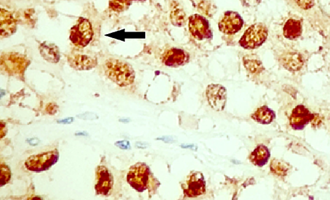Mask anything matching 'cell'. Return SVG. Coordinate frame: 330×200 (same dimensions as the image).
<instances>
[{"mask_svg":"<svg viewBox=\"0 0 330 200\" xmlns=\"http://www.w3.org/2000/svg\"><path fill=\"white\" fill-rule=\"evenodd\" d=\"M58 105L55 103H50L47 105L46 107V111H47L48 114L49 115H55L58 111Z\"/></svg>","mask_w":330,"mask_h":200,"instance_id":"4316f807","label":"cell"},{"mask_svg":"<svg viewBox=\"0 0 330 200\" xmlns=\"http://www.w3.org/2000/svg\"><path fill=\"white\" fill-rule=\"evenodd\" d=\"M171 22L175 26H182L186 23V14L180 8L174 9L170 14Z\"/></svg>","mask_w":330,"mask_h":200,"instance_id":"7402d4cb","label":"cell"},{"mask_svg":"<svg viewBox=\"0 0 330 200\" xmlns=\"http://www.w3.org/2000/svg\"><path fill=\"white\" fill-rule=\"evenodd\" d=\"M28 143L30 144V145L35 146L37 145L38 143H40L39 139L38 138H31V139L28 140Z\"/></svg>","mask_w":330,"mask_h":200,"instance_id":"4dcf8cb0","label":"cell"},{"mask_svg":"<svg viewBox=\"0 0 330 200\" xmlns=\"http://www.w3.org/2000/svg\"><path fill=\"white\" fill-rule=\"evenodd\" d=\"M73 121V118H67L63 119V120L58 121V122L63 123H72Z\"/></svg>","mask_w":330,"mask_h":200,"instance_id":"1f68e13d","label":"cell"},{"mask_svg":"<svg viewBox=\"0 0 330 200\" xmlns=\"http://www.w3.org/2000/svg\"><path fill=\"white\" fill-rule=\"evenodd\" d=\"M189 30L193 37L197 40L210 39L212 37L210 25L204 17L198 14L191 15L189 18Z\"/></svg>","mask_w":330,"mask_h":200,"instance_id":"8992f818","label":"cell"},{"mask_svg":"<svg viewBox=\"0 0 330 200\" xmlns=\"http://www.w3.org/2000/svg\"><path fill=\"white\" fill-rule=\"evenodd\" d=\"M281 63L287 70L297 71L304 65V60L298 53H289L282 57Z\"/></svg>","mask_w":330,"mask_h":200,"instance_id":"2e32d148","label":"cell"},{"mask_svg":"<svg viewBox=\"0 0 330 200\" xmlns=\"http://www.w3.org/2000/svg\"><path fill=\"white\" fill-rule=\"evenodd\" d=\"M268 30L262 23H257L249 27L240 40L239 44L243 49L252 50L262 46L266 41Z\"/></svg>","mask_w":330,"mask_h":200,"instance_id":"3957f363","label":"cell"},{"mask_svg":"<svg viewBox=\"0 0 330 200\" xmlns=\"http://www.w3.org/2000/svg\"><path fill=\"white\" fill-rule=\"evenodd\" d=\"M270 170L277 176H285L288 172V167L281 161L273 159L270 163Z\"/></svg>","mask_w":330,"mask_h":200,"instance_id":"603a6c76","label":"cell"},{"mask_svg":"<svg viewBox=\"0 0 330 200\" xmlns=\"http://www.w3.org/2000/svg\"><path fill=\"white\" fill-rule=\"evenodd\" d=\"M243 20L241 15L235 11H228L224 13L218 27L220 32L226 35H233L241 30Z\"/></svg>","mask_w":330,"mask_h":200,"instance_id":"ba28073f","label":"cell"},{"mask_svg":"<svg viewBox=\"0 0 330 200\" xmlns=\"http://www.w3.org/2000/svg\"><path fill=\"white\" fill-rule=\"evenodd\" d=\"M206 96L209 105L214 110H223L226 102V90L223 86L210 84L207 88Z\"/></svg>","mask_w":330,"mask_h":200,"instance_id":"9c48e42d","label":"cell"},{"mask_svg":"<svg viewBox=\"0 0 330 200\" xmlns=\"http://www.w3.org/2000/svg\"><path fill=\"white\" fill-rule=\"evenodd\" d=\"M1 36L7 37L11 35L16 29V22L12 15L4 9H1Z\"/></svg>","mask_w":330,"mask_h":200,"instance_id":"9a60e30c","label":"cell"},{"mask_svg":"<svg viewBox=\"0 0 330 200\" xmlns=\"http://www.w3.org/2000/svg\"><path fill=\"white\" fill-rule=\"evenodd\" d=\"M293 1L297 6L304 9H310L314 5V0H293Z\"/></svg>","mask_w":330,"mask_h":200,"instance_id":"484cf974","label":"cell"},{"mask_svg":"<svg viewBox=\"0 0 330 200\" xmlns=\"http://www.w3.org/2000/svg\"><path fill=\"white\" fill-rule=\"evenodd\" d=\"M78 117L82 119H90V120H93V119H98V116L95 113H84V114H81L77 115Z\"/></svg>","mask_w":330,"mask_h":200,"instance_id":"f546056e","label":"cell"},{"mask_svg":"<svg viewBox=\"0 0 330 200\" xmlns=\"http://www.w3.org/2000/svg\"><path fill=\"white\" fill-rule=\"evenodd\" d=\"M242 4L245 7H255L260 4L262 0H241Z\"/></svg>","mask_w":330,"mask_h":200,"instance_id":"83f0119b","label":"cell"},{"mask_svg":"<svg viewBox=\"0 0 330 200\" xmlns=\"http://www.w3.org/2000/svg\"><path fill=\"white\" fill-rule=\"evenodd\" d=\"M105 74L115 83L120 86L130 85L135 80L133 69L128 63L115 59L107 60L104 65Z\"/></svg>","mask_w":330,"mask_h":200,"instance_id":"6da1fadb","label":"cell"},{"mask_svg":"<svg viewBox=\"0 0 330 200\" xmlns=\"http://www.w3.org/2000/svg\"><path fill=\"white\" fill-rule=\"evenodd\" d=\"M59 158V152L57 150H53L32 155L27 159L25 165L30 172H42L53 166L57 163Z\"/></svg>","mask_w":330,"mask_h":200,"instance_id":"277c9868","label":"cell"},{"mask_svg":"<svg viewBox=\"0 0 330 200\" xmlns=\"http://www.w3.org/2000/svg\"><path fill=\"white\" fill-rule=\"evenodd\" d=\"M3 57L1 62H3V65L1 66L4 67L7 72L18 74L24 72L27 65V60L24 57L18 54L11 53Z\"/></svg>","mask_w":330,"mask_h":200,"instance_id":"7c38bea8","label":"cell"},{"mask_svg":"<svg viewBox=\"0 0 330 200\" xmlns=\"http://www.w3.org/2000/svg\"><path fill=\"white\" fill-rule=\"evenodd\" d=\"M117 147L122 149L128 150L130 149V143L128 141H120L116 142Z\"/></svg>","mask_w":330,"mask_h":200,"instance_id":"f1b7e54d","label":"cell"},{"mask_svg":"<svg viewBox=\"0 0 330 200\" xmlns=\"http://www.w3.org/2000/svg\"><path fill=\"white\" fill-rule=\"evenodd\" d=\"M68 61L71 67L78 70H91L97 65L95 57L80 53L71 54Z\"/></svg>","mask_w":330,"mask_h":200,"instance_id":"4fadbf2b","label":"cell"},{"mask_svg":"<svg viewBox=\"0 0 330 200\" xmlns=\"http://www.w3.org/2000/svg\"><path fill=\"white\" fill-rule=\"evenodd\" d=\"M40 52L42 57L49 63H57L60 61V52L54 44L44 42L40 46Z\"/></svg>","mask_w":330,"mask_h":200,"instance_id":"e0dca14e","label":"cell"},{"mask_svg":"<svg viewBox=\"0 0 330 200\" xmlns=\"http://www.w3.org/2000/svg\"><path fill=\"white\" fill-rule=\"evenodd\" d=\"M184 194L188 197L194 198L202 195L206 191V182L200 172L192 173L183 186Z\"/></svg>","mask_w":330,"mask_h":200,"instance_id":"52a82bcc","label":"cell"},{"mask_svg":"<svg viewBox=\"0 0 330 200\" xmlns=\"http://www.w3.org/2000/svg\"><path fill=\"white\" fill-rule=\"evenodd\" d=\"M243 63L247 70L251 73H260L264 69L260 60L257 59L254 56H246L244 57Z\"/></svg>","mask_w":330,"mask_h":200,"instance_id":"44dd1931","label":"cell"},{"mask_svg":"<svg viewBox=\"0 0 330 200\" xmlns=\"http://www.w3.org/2000/svg\"><path fill=\"white\" fill-rule=\"evenodd\" d=\"M137 1H145V0H137Z\"/></svg>","mask_w":330,"mask_h":200,"instance_id":"d6a6232c","label":"cell"},{"mask_svg":"<svg viewBox=\"0 0 330 200\" xmlns=\"http://www.w3.org/2000/svg\"><path fill=\"white\" fill-rule=\"evenodd\" d=\"M313 117L314 115L304 106H297L293 109L289 119L291 128L296 131L303 130L312 120Z\"/></svg>","mask_w":330,"mask_h":200,"instance_id":"8fae6325","label":"cell"},{"mask_svg":"<svg viewBox=\"0 0 330 200\" xmlns=\"http://www.w3.org/2000/svg\"><path fill=\"white\" fill-rule=\"evenodd\" d=\"M131 1L132 0H110L109 7L113 11L122 12L128 8Z\"/></svg>","mask_w":330,"mask_h":200,"instance_id":"cb8c5ba5","label":"cell"},{"mask_svg":"<svg viewBox=\"0 0 330 200\" xmlns=\"http://www.w3.org/2000/svg\"><path fill=\"white\" fill-rule=\"evenodd\" d=\"M275 117V113L266 106L259 108L252 115V118L255 121L264 125L270 124Z\"/></svg>","mask_w":330,"mask_h":200,"instance_id":"ffe728a7","label":"cell"},{"mask_svg":"<svg viewBox=\"0 0 330 200\" xmlns=\"http://www.w3.org/2000/svg\"><path fill=\"white\" fill-rule=\"evenodd\" d=\"M301 22L297 19H289L284 25L283 35L288 39L293 40L300 36L301 34Z\"/></svg>","mask_w":330,"mask_h":200,"instance_id":"d6986e66","label":"cell"},{"mask_svg":"<svg viewBox=\"0 0 330 200\" xmlns=\"http://www.w3.org/2000/svg\"><path fill=\"white\" fill-rule=\"evenodd\" d=\"M127 180L132 188L139 192L149 189L155 183L149 167L143 163L132 166L127 176Z\"/></svg>","mask_w":330,"mask_h":200,"instance_id":"7a4b0ae2","label":"cell"},{"mask_svg":"<svg viewBox=\"0 0 330 200\" xmlns=\"http://www.w3.org/2000/svg\"><path fill=\"white\" fill-rule=\"evenodd\" d=\"M11 178V172L9 169L5 165H1V186L7 184Z\"/></svg>","mask_w":330,"mask_h":200,"instance_id":"d4e9b609","label":"cell"},{"mask_svg":"<svg viewBox=\"0 0 330 200\" xmlns=\"http://www.w3.org/2000/svg\"><path fill=\"white\" fill-rule=\"evenodd\" d=\"M113 186V178L109 169L105 166L97 167L96 169L95 190L97 194L109 196Z\"/></svg>","mask_w":330,"mask_h":200,"instance_id":"30bf717a","label":"cell"},{"mask_svg":"<svg viewBox=\"0 0 330 200\" xmlns=\"http://www.w3.org/2000/svg\"><path fill=\"white\" fill-rule=\"evenodd\" d=\"M93 31L87 19L80 18L70 30V40L74 46L85 47L93 39Z\"/></svg>","mask_w":330,"mask_h":200,"instance_id":"5b68a950","label":"cell"},{"mask_svg":"<svg viewBox=\"0 0 330 200\" xmlns=\"http://www.w3.org/2000/svg\"><path fill=\"white\" fill-rule=\"evenodd\" d=\"M270 157V152L265 146L260 145L251 153L250 160L255 165L263 167L267 163Z\"/></svg>","mask_w":330,"mask_h":200,"instance_id":"ac0fdd59","label":"cell"},{"mask_svg":"<svg viewBox=\"0 0 330 200\" xmlns=\"http://www.w3.org/2000/svg\"><path fill=\"white\" fill-rule=\"evenodd\" d=\"M189 56L179 49H172L167 51L163 57V62L168 67H177L185 64Z\"/></svg>","mask_w":330,"mask_h":200,"instance_id":"5bb4252c","label":"cell"}]
</instances>
